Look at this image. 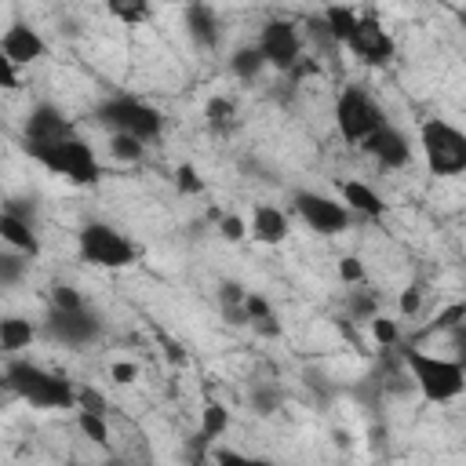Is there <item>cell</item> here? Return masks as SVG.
I'll return each mask as SVG.
<instances>
[{
    "label": "cell",
    "mask_w": 466,
    "mask_h": 466,
    "mask_svg": "<svg viewBox=\"0 0 466 466\" xmlns=\"http://www.w3.org/2000/svg\"><path fill=\"white\" fill-rule=\"evenodd\" d=\"M33 335H36V328H33L29 320H22V317H4V320H0V346H4L7 353L25 350V346L33 342Z\"/></svg>",
    "instance_id": "22"
},
{
    "label": "cell",
    "mask_w": 466,
    "mask_h": 466,
    "mask_svg": "<svg viewBox=\"0 0 466 466\" xmlns=\"http://www.w3.org/2000/svg\"><path fill=\"white\" fill-rule=\"evenodd\" d=\"M386 124L382 106L364 87H342L335 98V127L346 142H364L375 127Z\"/></svg>",
    "instance_id": "7"
},
{
    "label": "cell",
    "mask_w": 466,
    "mask_h": 466,
    "mask_svg": "<svg viewBox=\"0 0 466 466\" xmlns=\"http://www.w3.org/2000/svg\"><path fill=\"white\" fill-rule=\"evenodd\" d=\"M419 146H422L430 175L448 178V175H462L466 171V131H459L455 124H448L441 116L422 120Z\"/></svg>",
    "instance_id": "4"
},
{
    "label": "cell",
    "mask_w": 466,
    "mask_h": 466,
    "mask_svg": "<svg viewBox=\"0 0 466 466\" xmlns=\"http://www.w3.org/2000/svg\"><path fill=\"white\" fill-rule=\"evenodd\" d=\"M248 229H251V237L258 244H280L288 237V215L280 208H273V204H258L251 211V226Z\"/></svg>",
    "instance_id": "18"
},
{
    "label": "cell",
    "mask_w": 466,
    "mask_h": 466,
    "mask_svg": "<svg viewBox=\"0 0 466 466\" xmlns=\"http://www.w3.org/2000/svg\"><path fill=\"white\" fill-rule=\"evenodd\" d=\"M215 459H218V462H240L244 455H240V451H215Z\"/></svg>",
    "instance_id": "42"
},
{
    "label": "cell",
    "mask_w": 466,
    "mask_h": 466,
    "mask_svg": "<svg viewBox=\"0 0 466 466\" xmlns=\"http://www.w3.org/2000/svg\"><path fill=\"white\" fill-rule=\"evenodd\" d=\"M22 269H25L22 251H7V255H0V280H4V284H15V280L22 277Z\"/></svg>",
    "instance_id": "31"
},
{
    "label": "cell",
    "mask_w": 466,
    "mask_h": 466,
    "mask_svg": "<svg viewBox=\"0 0 466 466\" xmlns=\"http://www.w3.org/2000/svg\"><path fill=\"white\" fill-rule=\"evenodd\" d=\"M419 302H422L419 288H408V291L400 295V313H415V309H419Z\"/></svg>",
    "instance_id": "40"
},
{
    "label": "cell",
    "mask_w": 466,
    "mask_h": 466,
    "mask_svg": "<svg viewBox=\"0 0 466 466\" xmlns=\"http://www.w3.org/2000/svg\"><path fill=\"white\" fill-rule=\"evenodd\" d=\"M15 69H18V66H15L11 58H0V73H4V87H7V91L18 87V73H15Z\"/></svg>",
    "instance_id": "39"
},
{
    "label": "cell",
    "mask_w": 466,
    "mask_h": 466,
    "mask_svg": "<svg viewBox=\"0 0 466 466\" xmlns=\"http://www.w3.org/2000/svg\"><path fill=\"white\" fill-rule=\"evenodd\" d=\"M4 386L29 400L33 408H47V411H62V408H76V390L69 386L66 375L47 371L33 360H7L4 368Z\"/></svg>",
    "instance_id": "1"
},
{
    "label": "cell",
    "mask_w": 466,
    "mask_h": 466,
    "mask_svg": "<svg viewBox=\"0 0 466 466\" xmlns=\"http://www.w3.org/2000/svg\"><path fill=\"white\" fill-rule=\"evenodd\" d=\"M76 248H80V258L98 269H124L138 258V248L109 222H84L76 233Z\"/></svg>",
    "instance_id": "6"
},
{
    "label": "cell",
    "mask_w": 466,
    "mask_h": 466,
    "mask_svg": "<svg viewBox=\"0 0 466 466\" xmlns=\"http://www.w3.org/2000/svg\"><path fill=\"white\" fill-rule=\"evenodd\" d=\"M76 426H80V433H84L91 444H98V448L109 444V426H106V415H102V411H84V408H76Z\"/></svg>",
    "instance_id": "25"
},
{
    "label": "cell",
    "mask_w": 466,
    "mask_h": 466,
    "mask_svg": "<svg viewBox=\"0 0 466 466\" xmlns=\"http://www.w3.org/2000/svg\"><path fill=\"white\" fill-rule=\"evenodd\" d=\"M218 233H222V240H233V244H237V240H244L251 229L244 226L240 215H222V218H218Z\"/></svg>",
    "instance_id": "30"
},
{
    "label": "cell",
    "mask_w": 466,
    "mask_h": 466,
    "mask_svg": "<svg viewBox=\"0 0 466 466\" xmlns=\"http://www.w3.org/2000/svg\"><path fill=\"white\" fill-rule=\"evenodd\" d=\"M339 193H342V204H346L350 211H357V215L379 218V215L386 211V200H382L368 182H360V178H342V182H339Z\"/></svg>",
    "instance_id": "17"
},
{
    "label": "cell",
    "mask_w": 466,
    "mask_h": 466,
    "mask_svg": "<svg viewBox=\"0 0 466 466\" xmlns=\"http://www.w3.org/2000/svg\"><path fill=\"white\" fill-rule=\"evenodd\" d=\"M182 22H186L189 40H193L200 51H215V47H218V40H222V22H218V15H215L211 4H204V0H189Z\"/></svg>",
    "instance_id": "14"
},
{
    "label": "cell",
    "mask_w": 466,
    "mask_h": 466,
    "mask_svg": "<svg viewBox=\"0 0 466 466\" xmlns=\"http://www.w3.org/2000/svg\"><path fill=\"white\" fill-rule=\"evenodd\" d=\"M80 306H84V299H80L76 288H69V284L51 288V309H80Z\"/></svg>",
    "instance_id": "29"
},
{
    "label": "cell",
    "mask_w": 466,
    "mask_h": 466,
    "mask_svg": "<svg viewBox=\"0 0 466 466\" xmlns=\"http://www.w3.org/2000/svg\"><path fill=\"white\" fill-rule=\"evenodd\" d=\"M320 18H324V25H328V36H331L335 44L350 47V40H353V33H357V25H360V15H357L350 4H328Z\"/></svg>",
    "instance_id": "19"
},
{
    "label": "cell",
    "mask_w": 466,
    "mask_h": 466,
    "mask_svg": "<svg viewBox=\"0 0 466 466\" xmlns=\"http://www.w3.org/2000/svg\"><path fill=\"white\" fill-rule=\"evenodd\" d=\"M375 295H357V291H350V313L353 317H360V320H371L375 317Z\"/></svg>",
    "instance_id": "34"
},
{
    "label": "cell",
    "mask_w": 466,
    "mask_h": 466,
    "mask_svg": "<svg viewBox=\"0 0 466 466\" xmlns=\"http://www.w3.org/2000/svg\"><path fill=\"white\" fill-rule=\"evenodd\" d=\"M277 400H280V393H277V390H255V397H251L255 411H262V415H269V411L277 408Z\"/></svg>",
    "instance_id": "37"
},
{
    "label": "cell",
    "mask_w": 466,
    "mask_h": 466,
    "mask_svg": "<svg viewBox=\"0 0 466 466\" xmlns=\"http://www.w3.org/2000/svg\"><path fill=\"white\" fill-rule=\"evenodd\" d=\"M244 313H248V324H251L258 335H266V339H277V335H280L277 313H273V306H269L266 295L248 291V299H244Z\"/></svg>",
    "instance_id": "20"
},
{
    "label": "cell",
    "mask_w": 466,
    "mask_h": 466,
    "mask_svg": "<svg viewBox=\"0 0 466 466\" xmlns=\"http://www.w3.org/2000/svg\"><path fill=\"white\" fill-rule=\"evenodd\" d=\"M0 51H4V58H11L15 66H33V62H40V58L47 55V44H44V36H40L33 25L11 22V25L4 29V36H0Z\"/></svg>",
    "instance_id": "13"
},
{
    "label": "cell",
    "mask_w": 466,
    "mask_h": 466,
    "mask_svg": "<svg viewBox=\"0 0 466 466\" xmlns=\"http://www.w3.org/2000/svg\"><path fill=\"white\" fill-rule=\"evenodd\" d=\"M109 153H113L116 160H124V164H135V160H142L146 142L135 138V135H127V131H113V135H109Z\"/></svg>",
    "instance_id": "27"
},
{
    "label": "cell",
    "mask_w": 466,
    "mask_h": 466,
    "mask_svg": "<svg viewBox=\"0 0 466 466\" xmlns=\"http://www.w3.org/2000/svg\"><path fill=\"white\" fill-rule=\"evenodd\" d=\"M204 124H208L215 135H229V131L237 127V106H233L229 98H222V95L208 98V106H204Z\"/></svg>",
    "instance_id": "21"
},
{
    "label": "cell",
    "mask_w": 466,
    "mask_h": 466,
    "mask_svg": "<svg viewBox=\"0 0 466 466\" xmlns=\"http://www.w3.org/2000/svg\"><path fill=\"white\" fill-rule=\"evenodd\" d=\"M106 11L124 25H138L149 18V0H106Z\"/></svg>",
    "instance_id": "26"
},
{
    "label": "cell",
    "mask_w": 466,
    "mask_h": 466,
    "mask_svg": "<svg viewBox=\"0 0 466 466\" xmlns=\"http://www.w3.org/2000/svg\"><path fill=\"white\" fill-rule=\"evenodd\" d=\"M455 360L462 364V371H466V331L462 335H455Z\"/></svg>",
    "instance_id": "41"
},
{
    "label": "cell",
    "mask_w": 466,
    "mask_h": 466,
    "mask_svg": "<svg viewBox=\"0 0 466 466\" xmlns=\"http://www.w3.org/2000/svg\"><path fill=\"white\" fill-rule=\"evenodd\" d=\"M360 149L375 160V164H382V167H404V164H411V146H408V138L386 120L382 127H375L364 142H360Z\"/></svg>",
    "instance_id": "12"
},
{
    "label": "cell",
    "mask_w": 466,
    "mask_h": 466,
    "mask_svg": "<svg viewBox=\"0 0 466 466\" xmlns=\"http://www.w3.org/2000/svg\"><path fill=\"white\" fill-rule=\"evenodd\" d=\"M258 47L269 62V69H280V73H291L302 58V33L295 22L288 18H269L262 29H258Z\"/></svg>",
    "instance_id": "9"
},
{
    "label": "cell",
    "mask_w": 466,
    "mask_h": 466,
    "mask_svg": "<svg viewBox=\"0 0 466 466\" xmlns=\"http://www.w3.org/2000/svg\"><path fill=\"white\" fill-rule=\"evenodd\" d=\"M350 51L360 58V62H368V66H386L393 55H397V44H393V36L382 29V22L379 18H364L360 15V25H357V33H353V40H350Z\"/></svg>",
    "instance_id": "11"
},
{
    "label": "cell",
    "mask_w": 466,
    "mask_h": 466,
    "mask_svg": "<svg viewBox=\"0 0 466 466\" xmlns=\"http://www.w3.org/2000/svg\"><path fill=\"white\" fill-rule=\"evenodd\" d=\"M109 375H113L116 382H135V375H138V368H135L131 360H116V364L109 368Z\"/></svg>",
    "instance_id": "38"
},
{
    "label": "cell",
    "mask_w": 466,
    "mask_h": 466,
    "mask_svg": "<svg viewBox=\"0 0 466 466\" xmlns=\"http://www.w3.org/2000/svg\"><path fill=\"white\" fill-rule=\"evenodd\" d=\"M95 116H98V124H102L109 135H113V131H127V135H135V138H142V142H157L160 131H164L160 109L149 106V102H142V98H131V95H113V98L98 102Z\"/></svg>",
    "instance_id": "5"
},
{
    "label": "cell",
    "mask_w": 466,
    "mask_h": 466,
    "mask_svg": "<svg viewBox=\"0 0 466 466\" xmlns=\"http://www.w3.org/2000/svg\"><path fill=\"white\" fill-rule=\"evenodd\" d=\"M76 408H84V411H102V415H106V397H102L95 386H80V390H76Z\"/></svg>",
    "instance_id": "33"
},
{
    "label": "cell",
    "mask_w": 466,
    "mask_h": 466,
    "mask_svg": "<svg viewBox=\"0 0 466 466\" xmlns=\"http://www.w3.org/2000/svg\"><path fill=\"white\" fill-rule=\"evenodd\" d=\"M175 189H178L182 197H200V193H204V178L197 175L193 164H178V167H175Z\"/></svg>",
    "instance_id": "28"
},
{
    "label": "cell",
    "mask_w": 466,
    "mask_h": 466,
    "mask_svg": "<svg viewBox=\"0 0 466 466\" xmlns=\"http://www.w3.org/2000/svg\"><path fill=\"white\" fill-rule=\"evenodd\" d=\"M266 66H269V62H266V55H262L258 44H255V47H240V51H233V58H229V69H233V76H240V80H255Z\"/></svg>",
    "instance_id": "23"
},
{
    "label": "cell",
    "mask_w": 466,
    "mask_h": 466,
    "mask_svg": "<svg viewBox=\"0 0 466 466\" xmlns=\"http://www.w3.org/2000/svg\"><path fill=\"white\" fill-rule=\"evenodd\" d=\"M47 331L62 346H91L102 335V320L87 306H80V309H51L47 313Z\"/></svg>",
    "instance_id": "10"
},
{
    "label": "cell",
    "mask_w": 466,
    "mask_h": 466,
    "mask_svg": "<svg viewBox=\"0 0 466 466\" xmlns=\"http://www.w3.org/2000/svg\"><path fill=\"white\" fill-rule=\"evenodd\" d=\"M404 368L411 371V382L419 386V393L430 404L455 400L466 390V371L455 357H437V353H422V350L408 346L404 350Z\"/></svg>",
    "instance_id": "3"
},
{
    "label": "cell",
    "mask_w": 466,
    "mask_h": 466,
    "mask_svg": "<svg viewBox=\"0 0 466 466\" xmlns=\"http://www.w3.org/2000/svg\"><path fill=\"white\" fill-rule=\"evenodd\" d=\"M339 277H342L346 284H360V280H364V266H360V258H357V255L339 258Z\"/></svg>",
    "instance_id": "35"
},
{
    "label": "cell",
    "mask_w": 466,
    "mask_h": 466,
    "mask_svg": "<svg viewBox=\"0 0 466 466\" xmlns=\"http://www.w3.org/2000/svg\"><path fill=\"white\" fill-rule=\"evenodd\" d=\"M69 135H73V124L51 102L33 106V113L25 116V142H58V138H69Z\"/></svg>",
    "instance_id": "15"
},
{
    "label": "cell",
    "mask_w": 466,
    "mask_h": 466,
    "mask_svg": "<svg viewBox=\"0 0 466 466\" xmlns=\"http://www.w3.org/2000/svg\"><path fill=\"white\" fill-rule=\"evenodd\" d=\"M371 335H375L379 346H393V342H397V324L375 313V317H371Z\"/></svg>",
    "instance_id": "32"
},
{
    "label": "cell",
    "mask_w": 466,
    "mask_h": 466,
    "mask_svg": "<svg viewBox=\"0 0 466 466\" xmlns=\"http://www.w3.org/2000/svg\"><path fill=\"white\" fill-rule=\"evenodd\" d=\"M229 430V411L218 404V400H208L204 404V419H200V433H197V441H215V437H222Z\"/></svg>",
    "instance_id": "24"
},
{
    "label": "cell",
    "mask_w": 466,
    "mask_h": 466,
    "mask_svg": "<svg viewBox=\"0 0 466 466\" xmlns=\"http://www.w3.org/2000/svg\"><path fill=\"white\" fill-rule=\"evenodd\" d=\"M291 208H295V215H299L313 233H320V237L342 233V229L350 226V215H353L342 200H331V197L313 193V189H299V193L291 197Z\"/></svg>",
    "instance_id": "8"
},
{
    "label": "cell",
    "mask_w": 466,
    "mask_h": 466,
    "mask_svg": "<svg viewBox=\"0 0 466 466\" xmlns=\"http://www.w3.org/2000/svg\"><path fill=\"white\" fill-rule=\"evenodd\" d=\"M0 237H4L7 248L22 251L25 258H36V255H40V240H36L33 222L22 218V215H15V211H4V215H0Z\"/></svg>",
    "instance_id": "16"
},
{
    "label": "cell",
    "mask_w": 466,
    "mask_h": 466,
    "mask_svg": "<svg viewBox=\"0 0 466 466\" xmlns=\"http://www.w3.org/2000/svg\"><path fill=\"white\" fill-rule=\"evenodd\" d=\"M459 320H466V306H462V302L451 306V309H444V313L433 320V328H437V331H448V328H455Z\"/></svg>",
    "instance_id": "36"
},
{
    "label": "cell",
    "mask_w": 466,
    "mask_h": 466,
    "mask_svg": "<svg viewBox=\"0 0 466 466\" xmlns=\"http://www.w3.org/2000/svg\"><path fill=\"white\" fill-rule=\"evenodd\" d=\"M25 153L44 164L47 171L69 178L73 186H95L102 178V164L95 157V149L87 142H80L76 135L58 138V142H25Z\"/></svg>",
    "instance_id": "2"
}]
</instances>
